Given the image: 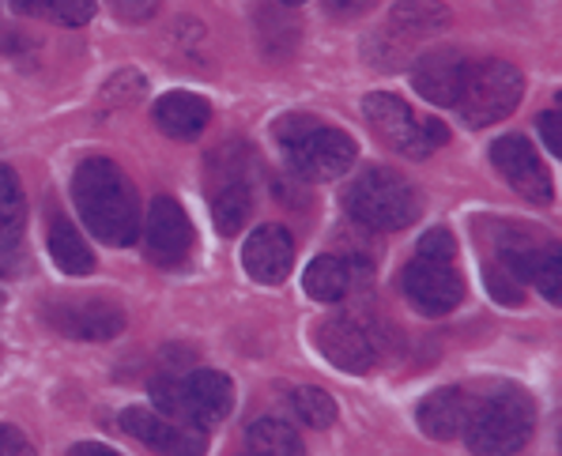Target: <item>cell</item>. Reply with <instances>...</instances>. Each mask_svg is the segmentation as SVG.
Segmentation results:
<instances>
[{
	"label": "cell",
	"mask_w": 562,
	"mask_h": 456,
	"mask_svg": "<svg viewBox=\"0 0 562 456\" xmlns=\"http://www.w3.org/2000/svg\"><path fill=\"white\" fill-rule=\"evenodd\" d=\"M72 201L99 242L121 249L140 238V201H136V189L117 162H80L72 174Z\"/></svg>",
	"instance_id": "6da1fadb"
},
{
	"label": "cell",
	"mask_w": 562,
	"mask_h": 456,
	"mask_svg": "<svg viewBox=\"0 0 562 456\" xmlns=\"http://www.w3.org/2000/svg\"><path fill=\"white\" fill-rule=\"evenodd\" d=\"M276 140L288 151V162L306 182H333L344 178L356 162V140L340 128L314 122L310 114H291L276 122Z\"/></svg>",
	"instance_id": "7a4b0ae2"
},
{
	"label": "cell",
	"mask_w": 562,
	"mask_h": 456,
	"mask_svg": "<svg viewBox=\"0 0 562 456\" xmlns=\"http://www.w3.org/2000/svg\"><path fill=\"white\" fill-rule=\"evenodd\" d=\"M532 426H536L532 396L517 389V385H506V389L491 392L487 400L472 403L469 423H464L461 434L472 453L503 456L525 449V442L532 437Z\"/></svg>",
	"instance_id": "3957f363"
},
{
	"label": "cell",
	"mask_w": 562,
	"mask_h": 456,
	"mask_svg": "<svg viewBox=\"0 0 562 456\" xmlns=\"http://www.w3.org/2000/svg\"><path fill=\"white\" fill-rule=\"evenodd\" d=\"M151 400L175 423L204 430L231 415V408H235V385H231V377L215 374V369H196L189 377H159L151 385Z\"/></svg>",
	"instance_id": "277c9868"
},
{
	"label": "cell",
	"mask_w": 562,
	"mask_h": 456,
	"mask_svg": "<svg viewBox=\"0 0 562 456\" xmlns=\"http://www.w3.org/2000/svg\"><path fill=\"white\" fill-rule=\"evenodd\" d=\"M344 212L370 230H401L419 219V193L396 170H367L344 189Z\"/></svg>",
	"instance_id": "5b68a950"
},
{
	"label": "cell",
	"mask_w": 562,
	"mask_h": 456,
	"mask_svg": "<svg viewBox=\"0 0 562 456\" xmlns=\"http://www.w3.org/2000/svg\"><path fill=\"white\" fill-rule=\"evenodd\" d=\"M521 91H525V80L509 61H480V65H469L457 110H461L469 128H487L514 114L517 102H521Z\"/></svg>",
	"instance_id": "8992f818"
},
{
	"label": "cell",
	"mask_w": 562,
	"mask_h": 456,
	"mask_svg": "<svg viewBox=\"0 0 562 456\" xmlns=\"http://www.w3.org/2000/svg\"><path fill=\"white\" fill-rule=\"evenodd\" d=\"M362 114H367L370 128L382 136L389 148L408 155V159H427L430 151L442 148L449 140L442 122H435V117H415L408 102H401L396 94H385V91L367 94Z\"/></svg>",
	"instance_id": "52a82bcc"
},
{
	"label": "cell",
	"mask_w": 562,
	"mask_h": 456,
	"mask_svg": "<svg viewBox=\"0 0 562 456\" xmlns=\"http://www.w3.org/2000/svg\"><path fill=\"white\" fill-rule=\"evenodd\" d=\"M457 256H427L415 253L412 264L404 269V295L408 303L427 317L453 314L464 298V283L457 272Z\"/></svg>",
	"instance_id": "ba28073f"
},
{
	"label": "cell",
	"mask_w": 562,
	"mask_h": 456,
	"mask_svg": "<svg viewBox=\"0 0 562 456\" xmlns=\"http://www.w3.org/2000/svg\"><path fill=\"white\" fill-rule=\"evenodd\" d=\"M144 249L159 269H178L193 253V223L170 196H159L144 215Z\"/></svg>",
	"instance_id": "9c48e42d"
},
{
	"label": "cell",
	"mask_w": 562,
	"mask_h": 456,
	"mask_svg": "<svg viewBox=\"0 0 562 456\" xmlns=\"http://www.w3.org/2000/svg\"><path fill=\"white\" fill-rule=\"evenodd\" d=\"M491 162H495L498 174H503L506 182L514 185V193H521L525 201L551 204V196H555L551 174L525 136H503V140L491 144Z\"/></svg>",
	"instance_id": "30bf717a"
},
{
	"label": "cell",
	"mask_w": 562,
	"mask_h": 456,
	"mask_svg": "<svg viewBox=\"0 0 562 456\" xmlns=\"http://www.w3.org/2000/svg\"><path fill=\"white\" fill-rule=\"evenodd\" d=\"M46 321L68 340H114L125 329V309L106 298H65L46 306Z\"/></svg>",
	"instance_id": "8fae6325"
},
{
	"label": "cell",
	"mask_w": 562,
	"mask_h": 456,
	"mask_svg": "<svg viewBox=\"0 0 562 456\" xmlns=\"http://www.w3.org/2000/svg\"><path fill=\"white\" fill-rule=\"evenodd\" d=\"M314 343L328 363L344 369V374H367L378 358L367 329H359L351 317H328V321H322L314 332Z\"/></svg>",
	"instance_id": "7c38bea8"
},
{
	"label": "cell",
	"mask_w": 562,
	"mask_h": 456,
	"mask_svg": "<svg viewBox=\"0 0 562 456\" xmlns=\"http://www.w3.org/2000/svg\"><path fill=\"white\" fill-rule=\"evenodd\" d=\"M241 264H246L249 280L265 283V287H276L291 275V264H295V242L283 227L268 223V227H257L254 235L241 246Z\"/></svg>",
	"instance_id": "4fadbf2b"
},
{
	"label": "cell",
	"mask_w": 562,
	"mask_h": 456,
	"mask_svg": "<svg viewBox=\"0 0 562 456\" xmlns=\"http://www.w3.org/2000/svg\"><path fill=\"white\" fill-rule=\"evenodd\" d=\"M469 76V61L457 49H430L412 65V88L430 102V106H457Z\"/></svg>",
	"instance_id": "5bb4252c"
},
{
	"label": "cell",
	"mask_w": 562,
	"mask_h": 456,
	"mask_svg": "<svg viewBox=\"0 0 562 456\" xmlns=\"http://www.w3.org/2000/svg\"><path fill=\"white\" fill-rule=\"evenodd\" d=\"M121 430L159 453H204L201 430L175 423V419H167L162 411H144V408L121 411Z\"/></svg>",
	"instance_id": "9a60e30c"
},
{
	"label": "cell",
	"mask_w": 562,
	"mask_h": 456,
	"mask_svg": "<svg viewBox=\"0 0 562 456\" xmlns=\"http://www.w3.org/2000/svg\"><path fill=\"white\" fill-rule=\"evenodd\" d=\"M469 411H472V400L464 396V389H438L419 403L415 419H419V430L427 437L449 442V437H457L464 430V423H469Z\"/></svg>",
	"instance_id": "2e32d148"
},
{
	"label": "cell",
	"mask_w": 562,
	"mask_h": 456,
	"mask_svg": "<svg viewBox=\"0 0 562 456\" xmlns=\"http://www.w3.org/2000/svg\"><path fill=\"white\" fill-rule=\"evenodd\" d=\"M207 122H212V106H207L201 94L170 91L155 102V125L167 136H175V140H193V136L204 133Z\"/></svg>",
	"instance_id": "e0dca14e"
},
{
	"label": "cell",
	"mask_w": 562,
	"mask_h": 456,
	"mask_svg": "<svg viewBox=\"0 0 562 456\" xmlns=\"http://www.w3.org/2000/svg\"><path fill=\"white\" fill-rule=\"evenodd\" d=\"M46 246H49V256L54 264L65 275H88L94 272V253L91 246L80 238V230L65 219V215H54L49 219V235H46Z\"/></svg>",
	"instance_id": "ac0fdd59"
},
{
	"label": "cell",
	"mask_w": 562,
	"mask_h": 456,
	"mask_svg": "<svg viewBox=\"0 0 562 456\" xmlns=\"http://www.w3.org/2000/svg\"><path fill=\"white\" fill-rule=\"evenodd\" d=\"M351 283H356V264L344 261V256H317L302 275V287L317 303H340L351 290Z\"/></svg>",
	"instance_id": "d6986e66"
},
{
	"label": "cell",
	"mask_w": 562,
	"mask_h": 456,
	"mask_svg": "<svg viewBox=\"0 0 562 456\" xmlns=\"http://www.w3.org/2000/svg\"><path fill=\"white\" fill-rule=\"evenodd\" d=\"M449 27V8L438 4V0H401L393 8V31L401 34H438Z\"/></svg>",
	"instance_id": "ffe728a7"
},
{
	"label": "cell",
	"mask_w": 562,
	"mask_h": 456,
	"mask_svg": "<svg viewBox=\"0 0 562 456\" xmlns=\"http://www.w3.org/2000/svg\"><path fill=\"white\" fill-rule=\"evenodd\" d=\"M249 208H254V196H249V185L241 178H231L227 185L215 193L212 201V219L220 235H238L249 219Z\"/></svg>",
	"instance_id": "44dd1931"
},
{
	"label": "cell",
	"mask_w": 562,
	"mask_h": 456,
	"mask_svg": "<svg viewBox=\"0 0 562 456\" xmlns=\"http://www.w3.org/2000/svg\"><path fill=\"white\" fill-rule=\"evenodd\" d=\"M246 445L265 456H299L302 453V437L295 434V426L283 423V419H257V423L246 430Z\"/></svg>",
	"instance_id": "7402d4cb"
},
{
	"label": "cell",
	"mask_w": 562,
	"mask_h": 456,
	"mask_svg": "<svg viewBox=\"0 0 562 456\" xmlns=\"http://www.w3.org/2000/svg\"><path fill=\"white\" fill-rule=\"evenodd\" d=\"M12 8L23 15L60 23V27H83L94 15V0H12Z\"/></svg>",
	"instance_id": "603a6c76"
},
{
	"label": "cell",
	"mask_w": 562,
	"mask_h": 456,
	"mask_svg": "<svg viewBox=\"0 0 562 456\" xmlns=\"http://www.w3.org/2000/svg\"><path fill=\"white\" fill-rule=\"evenodd\" d=\"M291 411L302 426L325 430L336 423V400L325 389H314V385H302V389L291 392Z\"/></svg>",
	"instance_id": "cb8c5ba5"
},
{
	"label": "cell",
	"mask_w": 562,
	"mask_h": 456,
	"mask_svg": "<svg viewBox=\"0 0 562 456\" xmlns=\"http://www.w3.org/2000/svg\"><path fill=\"white\" fill-rule=\"evenodd\" d=\"M532 283L540 287V295L548 298L551 306L562 303V256L555 246H543L540 256H536V269H532Z\"/></svg>",
	"instance_id": "d4e9b609"
},
{
	"label": "cell",
	"mask_w": 562,
	"mask_h": 456,
	"mask_svg": "<svg viewBox=\"0 0 562 456\" xmlns=\"http://www.w3.org/2000/svg\"><path fill=\"white\" fill-rule=\"evenodd\" d=\"M23 223V193L8 167H0V235H15Z\"/></svg>",
	"instance_id": "484cf974"
},
{
	"label": "cell",
	"mask_w": 562,
	"mask_h": 456,
	"mask_svg": "<svg viewBox=\"0 0 562 456\" xmlns=\"http://www.w3.org/2000/svg\"><path fill=\"white\" fill-rule=\"evenodd\" d=\"M483 283H487V290H491L495 303H503V306H521L525 303L521 280H517L509 269H503V264H487V269H483Z\"/></svg>",
	"instance_id": "4316f807"
},
{
	"label": "cell",
	"mask_w": 562,
	"mask_h": 456,
	"mask_svg": "<svg viewBox=\"0 0 562 456\" xmlns=\"http://www.w3.org/2000/svg\"><path fill=\"white\" fill-rule=\"evenodd\" d=\"M106 102H133V99H140L144 94V76H136V72H121L114 76V80L106 83Z\"/></svg>",
	"instance_id": "83f0119b"
},
{
	"label": "cell",
	"mask_w": 562,
	"mask_h": 456,
	"mask_svg": "<svg viewBox=\"0 0 562 456\" xmlns=\"http://www.w3.org/2000/svg\"><path fill=\"white\" fill-rule=\"evenodd\" d=\"M415 253H427V256H457V242H453V235L442 227H435V230H427V235L419 238V249Z\"/></svg>",
	"instance_id": "f1b7e54d"
},
{
	"label": "cell",
	"mask_w": 562,
	"mask_h": 456,
	"mask_svg": "<svg viewBox=\"0 0 562 456\" xmlns=\"http://www.w3.org/2000/svg\"><path fill=\"white\" fill-rule=\"evenodd\" d=\"M20 453H31V442L20 434L15 426H0V456H20Z\"/></svg>",
	"instance_id": "f546056e"
},
{
	"label": "cell",
	"mask_w": 562,
	"mask_h": 456,
	"mask_svg": "<svg viewBox=\"0 0 562 456\" xmlns=\"http://www.w3.org/2000/svg\"><path fill=\"white\" fill-rule=\"evenodd\" d=\"M540 136L548 144L551 155H562V133H559V114H540Z\"/></svg>",
	"instance_id": "4dcf8cb0"
},
{
	"label": "cell",
	"mask_w": 562,
	"mask_h": 456,
	"mask_svg": "<svg viewBox=\"0 0 562 456\" xmlns=\"http://www.w3.org/2000/svg\"><path fill=\"white\" fill-rule=\"evenodd\" d=\"M333 15H362L374 0H325Z\"/></svg>",
	"instance_id": "1f68e13d"
},
{
	"label": "cell",
	"mask_w": 562,
	"mask_h": 456,
	"mask_svg": "<svg viewBox=\"0 0 562 456\" xmlns=\"http://www.w3.org/2000/svg\"><path fill=\"white\" fill-rule=\"evenodd\" d=\"M15 272V253H12V235H0V275Z\"/></svg>",
	"instance_id": "d6a6232c"
},
{
	"label": "cell",
	"mask_w": 562,
	"mask_h": 456,
	"mask_svg": "<svg viewBox=\"0 0 562 456\" xmlns=\"http://www.w3.org/2000/svg\"><path fill=\"white\" fill-rule=\"evenodd\" d=\"M114 4L125 15H140V12H148V8H151V0H114Z\"/></svg>",
	"instance_id": "836d02e7"
},
{
	"label": "cell",
	"mask_w": 562,
	"mask_h": 456,
	"mask_svg": "<svg viewBox=\"0 0 562 456\" xmlns=\"http://www.w3.org/2000/svg\"><path fill=\"white\" fill-rule=\"evenodd\" d=\"M72 456H80V453H102V456H114V449H106V445H91V442H83V445H72L68 449Z\"/></svg>",
	"instance_id": "e575fe53"
},
{
	"label": "cell",
	"mask_w": 562,
	"mask_h": 456,
	"mask_svg": "<svg viewBox=\"0 0 562 456\" xmlns=\"http://www.w3.org/2000/svg\"><path fill=\"white\" fill-rule=\"evenodd\" d=\"M280 4H302V0H280Z\"/></svg>",
	"instance_id": "d590c367"
}]
</instances>
